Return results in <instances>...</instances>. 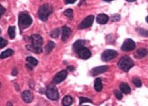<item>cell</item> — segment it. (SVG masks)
<instances>
[{
	"instance_id": "6da1fadb",
	"label": "cell",
	"mask_w": 148,
	"mask_h": 106,
	"mask_svg": "<svg viewBox=\"0 0 148 106\" xmlns=\"http://www.w3.org/2000/svg\"><path fill=\"white\" fill-rule=\"evenodd\" d=\"M31 41L32 44L27 46L28 49L34 53H41L42 51V45L43 43L42 37L39 34H33L31 36Z\"/></svg>"
},
{
	"instance_id": "7a4b0ae2",
	"label": "cell",
	"mask_w": 148,
	"mask_h": 106,
	"mask_svg": "<svg viewBox=\"0 0 148 106\" xmlns=\"http://www.w3.org/2000/svg\"><path fill=\"white\" fill-rule=\"evenodd\" d=\"M118 67L125 72H128L134 66V63L129 57L125 56L120 59L118 63Z\"/></svg>"
},
{
	"instance_id": "3957f363",
	"label": "cell",
	"mask_w": 148,
	"mask_h": 106,
	"mask_svg": "<svg viewBox=\"0 0 148 106\" xmlns=\"http://www.w3.org/2000/svg\"><path fill=\"white\" fill-rule=\"evenodd\" d=\"M53 13V7L49 3L42 5L38 10V17L42 21H46L48 17Z\"/></svg>"
},
{
	"instance_id": "277c9868",
	"label": "cell",
	"mask_w": 148,
	"mask_h": 106,
	"mask_svg": "<svg viewBox=\"0 0 148 106\" xmlns=\"http://www.w3.org/2000/svg\"><path fill=\"white\" fill-rule=\"evenodd\" d=\"M18 22H19L20 28L22 30L27 28L31 25L32 22V19L28 14L26 12H22L19 15V19H18Z\"/></svg>"
},
{
	"instance_id": "5b68a950",
	"label": "cell",
	"mask_w": 148,
	"mask_h": 106,
	"mask_svg": "<svg viewBox=\"0 0 148 106\" xmlns=\"http://www.w3.org/2000/svg\"><path fill=\"white\" fill-rule=\"evenodd\" d=\"M46 95L49 99L56 101V100L59 99V98L58 89H57V87L55 85H49L48 87L47 91H46Z\"/></svg>"
},
{
	"instance_id": "8992f818",
	"label": "cell",
	"mask_w": 148,
	"mask_h": 106,
	"mask_svg": "<svg viewBox=\"0 0 148 106\" xmlns=\"http://www.w3.org/2000/svg\"><path fill=\"white\" fill-rule=\"evenodd\" d=\"M117 52L114 51V50H106L102 55V60L104 61V62H107V61H109L114 59L115 57H117Z\"/></svg>"
},
{
	"instance_id": "52a82bcc",
	"label": "cell",
	"mask_w": 148,
	"mask_h": 106,
	"mask_svg": "<svg viewBox=\"0 0 148 106\" xmlns=\"http://www.w3.org/2000/svg\"><path fill=\"white\" fill-rule=\"evenodd\" d=\"M135 46L136 45L135 42L133 40H131V39L128 38L126 39L125 41H124L123 45L121 46V49L123 51L129 52L134 50L135 48Z\"/></svg>"
},
{
	"instance_id": "ba28073f",
	"label": "cell",
	"mask_w": 148,
	"mask_h": 106,
	"mask_svg": "<svg viewBox=\"0 0 148 106\" xmlns=\"http://www.w3.org/2000/svg\"><path fill=\"white\" fill-rule=\"evenodd\" d=\"M94 20V16H88V17H86L85 19L81 22V24H79L78 28L79 29H85L91 26L93 24Z\"/></svg>"
},
{
	"instance_id": "9c48e42d",
	"label": "cell",
	"mask_w": 148,
	"mask_h": 106,
	"mask_svg": "<svg viewBox=\"0 0 148 106\" xmlns=\"http://www.w3.org/2000/svg\"><path fill=\"white\" fill-rule=\"evenodd\" d=\"M67 75V70H61V72H58L55 77L53 78V83H54L55 84H59L60 83H61L63 81H64L66 79Z\"/></svg>"
},
{
	"instance_id": "30bf717a",
	"label": "cell",
	"mask_w": 148,
	"mask_h": 106,
	"mask_svg": "<svg viewBox=\"0 0 148 106\" xmlns=\"http://www.w3.org/2000/svg\"><path fill=\"white\" fill-rule=\"evenodd\" d=\"M77 55L81 59H88L91 57V52L90 51V50L88 48L83 46L81 48H79L78 51L77 52Z\"/></svg>"
},
{
	"instance_id": "8fae6325",
	"label": "cell",
	"mask_w": 148,
	"mask_h": 106,
	"mask_svg": "<svg viewBox=\"0 0 148 106\" xmlns=\"http://www.w3.org/2000/svg\"><path fill=\"white\" fill-rule=\"evenodd\" d=\"M108 69V67L107 66H98V67L94 68L93 69L91 70L90 71V75L92 76H96L100 75L102 73H104L106 71H107Z\"/></svg>"
},
{
	"instance_id": "7c38bea8",
	"label": "cell",
	"mask_w": 148,
	"mask_h": 106,
	"mask_svg": "<svg viewBox=\"0 0 148 106\" xmlns=\"http://www.w3.org/2000/svg\"><path fill=\"white\" fill-rule=\"evenodd\" d=\"M22 99L24 100V101L25 103H30V102H32L33 98H34V96H33L32 92H30V91L26 90L22 92Z\"/></svg>"
},
{
	"instance_id": "4fadbf2b",
	"label": "cell",
	"mask_w": 148,
	"mask_h": 106,
	"mask_svg": "<svg viewBox=\"0 0 148 106\" xmlns=\"http://www.w3.org/2000/svg\"><path fill=\"white\" fill-rule=\"evenodd\" d=\"M71 34V30L69 27L63 26L62 28V40L63 41H66L69 36Z\"/></svg>"
},
{
	"instance_id": "5bb4252c",
	"label": "cell",
	"mask_w": 148,
	"mask_h": 106,
	"mask_svg": "<svg viewBox=\"0 0 148 106\" xmlns=\"http://www.w3.org/2000/svg\"><path fill=\"white\" fill-rule=\"evenodd\" d=\"M108 20H109L108 16H107V15L104 14H99L98 16H97V18H96V22L100 24H106L107 22H108Z\"/></svg>"
},
{
	"instance_id": "9a60e30c",
	"label": "cell",
	"mask_w": 148,
	"mask_h": 106,
	"mask_svg": "<svg viewBox=\"0 0 148 106\" xmlns=\"http://www.w3.org/2000/svg\"><path fill=\"white\" fill-rule=\"evenodd\" d=\"M147 54V51L145 48H141V49L138 50L135 53V57L136 59H142L144 57H145Z\"/></svg>"
},
{
	"instance_id": "2e32d148",
	"label": "cell",
	"mask_w": 148,
	"mask_h": 106,
	"mask_svg": "<svg viewBox=\"0 0 148 106\" xmlns=\"http://www.w3.org/2000/svg\"><path fill=\"white\" fill-rule=\"evenodd\" d=\"M84 44H85L84 40H77V41L73 44V46L74 51H75V53H77L79 48H81V47H83V46H84Z\"/></svg>"
},
{
	"instance_id": "e0dca14e",
	"label": "cell",
	"mask_w": 148,
	"mask_h": 106,
	"mask_svg": "<svg viewBox=\"0 0 148 106\" xmlns=\"http://www.w3.org/2000/svg\"><path fill=\"white\" fill-rule=\"evenodd\" d=\"M103 88V85L102 83V80L100 78H97L95 80V82H94V89H96L97 92H101L102 89Z\"/></svg>"
},
{
	"instance_id": "ac0fdd59",
	"label": "cell",
	"mask_w": 148,
	"mask_h": 106,
	"mask_svg": "<svg viewBox=\"0 0 148 106\" xmlns=\"http://www.w3.org/2000/svg\"><path fill=\"white\" fill-rule=\"evenodd\" d=\"M120 89H121V92L125 94H128L131 92L130 87H129V85L127 84V83H121V84L120 85Z\"/></svg>"
},
{
	"instance_id": "d6986e66",
	"label": "cell",
	"mask_w": 148,
	"mask_h": 106,
	"mask_svg": "<svg viewBox=\"0 0 148 106\" xmlns=\"http://www.w3.org/2000/svg\"><path fill=\"white\" fill-rule=\"evenodd\" d=\"M14 54V51L12 49H7L6 51H3V53H1L0 55V59H5L7 57H11Z\"/></svg>"
},
{
	"instance_id": "ffe728a7",
	"label": "cell",
	"mask_w": 148,
	"mask_h": 106,
	"mask_svg": "<svg viewBox=\"0 0 148 106\" xmlns=\"http://www.w3.org/2000/svg\"><path fill=\"white\" fill-rule=\"evenodd\" d=\"M73 102V99L70 96H65L62 100V104L64 106H69L71 105Z\"/></svg>"
},
{
	"instance_id": "44dd1931",
	"label": "cell",
	"mask_w": 148,
	"mask_h": 106,
	"mask_svg": "<svg viewBox=\"0 0 148 106\" xmlns=\"http://www.w3.org/2000/svg\"><path fill=\"white\" fill-rule=\"evenodd\" d=\"M55 44L54 42L52 41H49L47 44V46H45L46 53H47V55L48 54H49L52 51V50L55 48Z\"/></svg>"
},
{
	"instance_id": "7402d4cb",
	"label": "cell",
	"mask_w": 148,
	"mask_h": 106,
	"mask_svg": "<svg viewBox=\"0 0 148 106\" xmlns=\"http://www.w3.org/2000/svg\"><path fill=\"white\" fill-rule=\"evenodd\" d=\"M26 61L30 65H32V66H36L37 64H38V61H37L36 59L34 58V57H27Z\"/></svg>"
},
{
	"instance_id": "603a6c76",
	"label": "cell",
	"mask_w": 148,
	"mask_h": 106,
	"mask_svg": "<svg viewBox=\"0 0 148 106\" xmlns=\"http://www.w3.org/2000/svg\"><path fill=\"white\" fill-rule=\"evenodd\" d=\"M8 34L10 36V38H14L16 36V27L15 26H10L8 28Z\"/></svg>"
},
{
	"instance_id": "cb8c5ba5",
	"label": "cell",
	"mask_w": 148,
	"mask_h": 106,
	"mask_svg": "<svg viewBox=\"0 0 148 106\" xmlns=\"http://www.w3.org/2000/svg\"><path fill=\"white\" fill-rule=\"evenodd\" d=\"M59 34H60V30H59V28H56L51 32L50 36H51L52 38H57L59 37Z\"/></svg>"
},
{
	"instance_id": "d4e9b609",
	"label": "cell",
	"mask_w": 148,
	"mask_h": 106,
	"mask_svg": "<svg viewBox=\"0 0 148 106\" xmlns=\"http://www.w3.org/2000/svg\"><path fill=\"white\" fill-rule=\"evenodd\" d=\"M133 84L137 87H141L142 85V83H141V80L139 79H138V78H134V79H133L132 80Z\"/></svg>"
},
{
	"instance_id": "484cf974",
	"label": "cell",
	"mask_w": 148,
	"mask_h": 106,
	"mask_svg": "<svg viewBox=\"0 0 148 106\" xmlns=\"http://www.w3.org/2000/svg\"><path fill=\"white\" fill-rule=\"evenodd\" d=\"M92 103V101L90 99L87 97H79V105H82L84 103Z\"/></svg>"
},
{
	"instance_id": "4316f807",
	"label": "cell",
	"mask_w": 148,
	"mask_h": 106,
	"mask_svg": "<svg viewBox=\"0 0 148 106\" xmlns=\"http://www.w3.org/2000/svg\"><path fill=\"white\" fill-rule=\"evenodd\" d=\"M64 15L67 18H71L73 16V10L71 9H67L64 12Z\"/></svg>"
},
{
	"instance_id": "83f0119b",
	"label": "cell",
	"mask_w": 148,
	"mask_h": 106,
	"mask_svg": "<svg viewBox=\"0 0 148 106\" xmlns=\"http://www.w3.org/2000/svg\"><path fill=\"white\" fill-rule=\"evenodd\" d=\"M7 44V41L6 40H5L4 38H3L2 37H0V48H3L5 47Z\"/></svg>"
},
{
	"instance_id": "f1b7e54d",
	"label": "cell",
	"mask_w": 148,
	"mask_h": 106,
	"mask_svg": "<svg viewBox=\"0 0 148 106\" xmlns=\"http://www.w3.org/2000/svg\"><path fill=\"white\" fill-rule=\"evenodd\" d=\"M114 95H115V97H116V99L118 100H121L122 98H123V93L118 90H115L114 91Z\"/></svg>"
},
{
	"instance_id": "f546056e",
	"label": "cell",
	"mask_w": 148,
	"mask_h": 106,
	"mask_svg": "<svg viewBox=\"0 0 148 106\" xmlns=\"http://www.w3.org/2000/svg\"><path fill=\"white\" fill-rule=\"evenodd\" d=\"M120 19H121V16L119 14L114 15L112 18V20L113 22H117L118 20H120Z\"/></svg>"
},
{
	"instance_id": "4dcf8cb0",
	"label": "cell",
	"mask_w": 148,
	"mask_h": 106,
	"mask_svg": "<svg viewBox=\"0 0 148 106\" xmlns=\"http://www.w3.org/2000/svg\"><path fill=\"white\" fill-rule=\"evenodd\" d=\"M5 12V9L2 6V5H0V18H1V15L4 14Z\"/></svg>"
},
{
	"instance_id": "1f68e13d",
	"label": "cell",
	"mask_w": 148,
	"mask_h": 106,
	"mask_svg": "<svg viewBox=\"0 0 148 106\" xmlns=\"http://www.w3.org/2000/svg\"><path fill=\"white\" fill-rule=\"evenodd\" d=\"M77 0H65V3L66 4H72V3H74Z\"/></svg>"
},
{
	"instance_id": "d6a6232c",
	"label": "cell",
	"mask_w": 148,
	"mask_h": 106,
	"mask_svg": "<svg viewBox=\"0 0 148 106\" xmlns=\"http://www.w3.org/2000/svg\"><path fill=\"white\" fill-rule=\"evenodd\" d=\"M67 69L68 70H69V71H73L74 67L72 66H68L67 68Z\"/></svg>"
},
{
	"instance_id": "836d02e7",
	"label": "cell",
	"mask_w": 148,
	"mask_h": 106,
	"mask_svg": "<svg viewBox=\"0 0 148 106\" xmlns=\"http://www.w3.org/2000/svg\"><path fill=\"white\" fill-rule=\"evenodd\" d=\"M17 73H18L17 70H16V69L13 70V72H12V75L13 76H16V75H17Z\"/></svg>"
},
{
	"instance_id": "e575fe53",
	"label": "cell",
	"mask_w": 148,
	"mask_h": 106,
	"mask_svg": "<svg viewBox=\"0 0 148 106\" xmlns=\"http://www.w3.org/2000/svg\"><path fill=\"white\" fill-rule=\"evenodd\" d=\"M127 1H129V2H133V1H135L136 0H127Z\"/></svg>"
},
{
	"instance_id": "d590c367",
	"label": "cell",
	"mask_w": 148,
	"mask_h": 106,
	"mask_svg": "<svg viewBox=\"0 0 148 106\" xmlns=\"http://www.w3.org/2000/svg\"><path fill=\"white\" fill-rule=\"evenodd\" d=\"M104 1H107V2H110V1H112V0H104Z\"/></svg>"
},
{
	"instance_id": "8d00e7d4",
	"label": "cell",
	"mask_w": 148,
	"mask_h": 106,
	"mask_svg": "<svg viewBox=\"0 0 148 106\" xmlns=\"http://www.w3.org/2000/svg\"><path fill=\"white\" fill-rule=\"evenodd\" d=\"M1 29H0V33H1Z\"/></svg>"
},
{
	"instance_id": "74e56055",
	"label": "cell",
	"mask_w": 148,
	"mask_h": 106,
	"mask_svg": "<svg viewBox=\"0 0 148 106\" xmlns=\"http://www.w3.org/2000/svg\"><path fill=\"white\" fill-rule=\"evenodd\" d=\"M0 87H1V83H0Z\"/></svg>"
}]
</instances>
